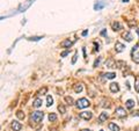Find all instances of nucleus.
<instances>
[{"mask_svg": "<svg viewBox=\"0 0 139 131\" xmlns=\"http://www.w3.org/2000/svg\"><path fill=\"white\" fill-rule=\"evenodd\" d=\"M87 34H88V31H87V30H85V31H82V36H86Z\"/></svg>", "mask_w": 139, "mask_h": 131, "instance_id": "33", "label": "nucleus"}, {"mask_svg": "<svg viewBox=\"0 0 139 131\" xmlns=\"http://www.w3.org/2000/svg\"><path fill=\"white\" fill-rule=\"evenodd\" d=\"M65 101H66L68 104H73V102H74V101H73V99L71 96H66V97H65Z\"/></svg>", "mask_w": 139, "mask_h": 131, "instance_id": "23", "label": "nucleus"}, {"mask_svg": "<svg viewBox=\"0 0 139 131\" xmlns=\"http://www.w3.org/2000/svg\"><path fill=\"white\" fill-rule=\"evenodd\" d=\"M52 103H53V99L50 95H48V97H46V106L50 107V106H52Z\"/></svg>", "mask_w": 139, "mask_h": 131, "instance_id": "18", "label": "nucleus"}, {"mask_svg": "<svg viewBox=\"0 0 139 131\" xmlns=\"http://www.w3.org/2000/svg\"><path fill=\"white\" fill-rule=\"evenodd\" d=\"M137 49H138V44H136V45L133 47V49H132V54H133V52L136 51V50H137Z\"/></svg>", "mask_w": 139, "mask_h": 131, "instance_id": "31", "label": "nucleus"}, {"mask_svg": "<svg viewBox=\"0 0 139 131\" xmlns=\"http://www.w3.org/2000/svg\"><path fill=\"white\" fill-rule=\"evenodd\" d=\"M104 77H106L107 79H114V78L116 77V73H114V72H108V73H106V74H104Z\"/></svg>", "mask_w": 139, "mask_h": 131, "instance_id": "16", "label": "nucleus"}, {"mask_svg": "<svg viewBox=\"0 0 139 131\" xmlns=\"http://www.w3.org/2000/svg\"><path fill=\"white\" fill-rule=\"evenodd\" d=\"M91 104V102L88 101L87 99H85V97H82V99H79L77 101V107L79 108V109H83V108L88 107Z\"/></svg>", "mask_w": 139, "mask_h": 131, "instance_id": "2", "label": "nucleus"}, {"mask_svg": "<svg viewBox=\"0 0 139 131\" xmlns=\"http://www.w3.org/2000/svg\"><path fill=\"white\" fill-rule=\"evenodd\" d=\"M44 93H46V88H45V87H44L43 89H41V91L38 92V94H42V95H43Z\"/></svg>", "mask_w": 139, "mask_h": 131, "instance_id": "28", "label": "nucleus"}, {"mask_svg": "<svg viewBox=\"0 0 139 131\" xmlns=\"http://www.w3.org/2000/svg\"><path fill=\"white\" fill-rule=\"evenodd\" d=\"M72 44H73V42L72 41H70V39H65V41H63L62 42V45L63 48H71L72 47Z\"/></svg>", "mask_w": 139, "mask_h": 131, "instance_id": "8", "label": "nucleus"}, {"mask_svg": "<svg viewBox=\"0 0 139 131\" xmlns=\"http://www.w3.org/2000/svg\"><path fill=\"white\" fill-rule=\"evenodd\" d=\"M132 59H133V62H134V63L139 64V52H138V54H136V55H134L133 57H132Z\"/></svg>", "mask_w": 139, "mask_h": 131, "instance_id": "22", "label": "nucleus"}, {"mask_svg": "<svg viewBox=\"0 0 139 131\" xmlns=\"http://www.w3.org/2000/svg\"><path fill=\"white\" fill-rule=\"evenodd\" d=\"M112 29L115 30V31L120 30L122 29V24H120V22H114V23H112Z\"/></svg>", "mask_w": 139, "mask_h": 131, "instance_id": "13", "label": "nucleus"}, {"mask_svg": "<svg viewBox=\"0 0 139 131\" xmlns=\"http://www.w3.org/2000/svg\"><path fill=\"white\" fill-rule=\"evenodd\" d=\"M136 131H139V126H137V128H136Z\"/></svg>", "mask_w": 139, "mask_h": 131, "instance_id": "35", "label": "nucleus"}, {"mask_svg": "<svg viewBox=\"0 0 139 131\" xmlns=\"http://www.w3.org/2000/svg\"><path fill=\"white\" fill-rule=\"evenodd\" d=\"M132 115H133V116H139V110L138 112H133Z\"/></svg>", "mask_w": 139, "mask_h": 131, "instance_id": "32", "label": "nucleus"}, {"mask_svg": "<svg viewBox=\"0 0 139 131\" xmlns=\"http://www.w3.org/2000/svg\"><path fill=\"white\" fill-rule=\"evenodd\" d=\"M128 1H129V0H124V2H128Z\"/></svg>", "mask_w": 139, "mask_h": 131, "instance_id": "37", "label": "nucleus"}, {"mask_svg": "<svg viewBox=\"0 0 139 131\" xmlns=\"http://www.w3.org/2000/svg\"><path fill=\"white\" fill-rule=\"evenodd\" d=\"M68 52H70L68 50H66V51H64V52H62V55H60V57H66L67 55H68Z\"/></svg>", "mask_w": 139, "mask_h": 131, "instance_id": "27", "label": "nucleus"}, {"mask_svg": "<svg viewBox=\"0 0 139 131\" xmlns=\"http://www.w3.org/2000/svg\"><path fill=\"white\" fill-rule=\"evenodd\" d=\"M42 103H43V102H42V99L37 97V99H35V101L33 102V106L35 108H39L41 106H42Z\"/></svg>", "mask_w": 139, "mask_h": 131, "instance_id": "10", "label": "nucleus"}, {"mask_svg": "<svg viewBox=\"0 0 139 131\" xmlns=\"http://www.w3.org/2000/svg\"><path fill=\"white\" fill-rule=\"evenodd\" d=\"M124 49H125V45H124V44L120 43V42H117V43H116V45H115L116 52H122V51H123Z\"/></svg>", "mask_w": 139, "mask_h": 131, "instance_id": "6", "label": "nucleus"}, {"mask_svg": "<svg viewBox=\"0 0 139 131\" xmlns=\"http://www.w3.org/2000/svg\"><path fill=\"white\" fill-rule=\"evenodd\" d=\"M123 37H124V39H126L128 42H131V41H132V35L130 34L129 31H126V33L123 35Z\"/></svg>", "mask_w": 139, "mask_h": 131, "instance_id": "15", "label": "nucleus"}, {"mask_svg": "<svg viewBox=\"0 0 139 131\" xmlns=\"http://www.w3.org/2000/svg\"><path fill=\"white\" fill-rule=\"evenodd\" d=\"M43 117H44L43 112H39V110H37V112H34L33 114H31L30 118H31V121H34L35 123H39V122L43 120Z\"/></svg>", "mask_w": 139, "mask_h": 131, "instance_id": "1", "label": "nucleus"}, {"mask_svg": "<svg viewBox=\"0 0 139 131\" xmlns=\"http://www.w3.org/2000/svg\"><path fill=\"white\" fill-rule=\"evenodd\" d=\"M39 38H42V37H31V38H29V39H30V41H33V39L34 41H38Z\"/></svg>", "mask_w": 139, "mask_h": 131, "instance_id": "30", "label": "nucleus"}, {"mask_svg": "<svg viewBox=\"0 0 139 131\" xmlns=\"http://www.w3.org/2000/svg\"><path fill=\"white\" fill-rule=\"evenodd\" d=\"M79 116L81 117L82 120H91L92 118V116H93V114H92L91 112H80V115Z\"/></svg>", "mask_w": 139, "mask_h": 131, "instance_id": "4", "label": "nucleus"}, {"mask_svg": "<svg viewBox=\"0 0 139 131\" xmlns=\"http://www.w3.org/2000/svg\"><path fill=\"white\" fill-rule=\"evenodd\" d=\"M100 62H101V58L96 59L95 62H94V67H97V66H99V64H100Z\"/></svg>", "mask_w": 139, "mask_h": 131, "instance_id": "26", "label": "nucleus"}, {"mask_svg": "<svg viewBox=\"0 0 139 131\" xmlns=\"http://www.w3.org/2000/svg\"><path fill=\"white\" fill-rule=\"evenodd\" d=\"M115 115L117 117H124L126 115V112H125V109L123 107H118V108H116Z\"/></svg>", "mask_w": 139, "mask_h": 131, "instance_id": "3", "label": "nucleus"}, {"mask_svg": "<svg viewBox=\"0 0 139 131\" xmlns=\"http://www.w3.org/2000/svg\"><path fill=\"white\" fill-rule=\"evenodd\" d=\"M100 131H103V130H100Z\"/></svg>", "mask_w": 139, "mask_h": 131, "instance_id": "38", "label": "nucleus"}, {"mask_svg": "<svg viewBox=\"0 0 139 131\" xmlns=\"http://www.w3.org/2000/svg\"><path fill=\"white\" fill-rule=\"evenodd\" d=\"M56 120H57V115L56 114H50L49 115V121L50 122H55Z\"/></svg>", "mask_w": 139, "mask_h": 131, "instance_id": "19", "label": "nucleus"}, {"mask_svg": "<svg viewBox=\"0 0 139 131\" xmlns=\"http://www.w3.org/2000/svg\"><path fill=\"white\" fill-rule=\"evenodd\" d=\"M12 128H13V130L14 131H20L21 129H22V124L19 123V122L14 121L13 123H12Z\"/></svg>", "mask_w": 139, "mask_h": 131, "instance_id": "5", "label": "nucleus"}, {"mask_svg": "<svg viewBox=\"0 0 139 131\" xmlns=\"http://www.w3.org/2000/svg\"><path fill=\"white\" fill-rule=\"evenodd\" d=\"M81 131H91V130H88V129H82Z\"/></svg>", "mask_w": 139, "mask_h": 131, "instance_id": "34", "label": "nucleus"}, {"mask_svg": "<svg viewBox=\"0 0 139 131\" xmlns=\"http://www.w3.org/2000/svg\"><path fill=\"white\" fill-rule=\"evenodd\" d=\"M101 35H102V36H107V29L102 30V31H101Z\"/></svg>", "mask_w": 139, "mask_h": 131, "instance_id": "29", "label": "nucleus"}, {"mask_svg": "<svg viewBox=\"0 0 139 131\" xmlns=\"http://www.w3.org/2000/svg\"><path fill=\"white\" fill-rule=\"evenodd\" d=\"M110 91L112 93H117L120 91V86H118V84L116 83H111L110 84Z\"/></svg>", "mask_w": 139, "mask_h": 131, "instance_id": "7", "label": "nucleus"}, {"mask_svg": "<svg viewBox=\"0 0 139 131\" xmlns=\"http://www.w3.org/2000/svg\"><path fill=\"white\" fill-rule=\"evenodd\" d=\"M107 118H108V114L107 112H102L100 116H99V123L102 124L104 121H107Z\"/></svg>", "mask_w": 139, "mask_h": 131, "instance_id": "9", "label": "nucleus"}, {"mask_svg": "<svg viewBox=\"0 0 139 131\" xmlns=\"http://www.w3.org/2000/svg\"><path fill=\"white\" fill-rule=\"evenodd\" d=\"M136 31H137V33H138V35H139V29H138V28H137V29H136Z\"/></svg>", "mask_w": 139, "mask_h": 131, "instance_id": "36", "label": "nucleus"}, {"mask_svg": "<svg viewBox=\"0 0 139 131\" xmlns=\"http://www.w3.org/2000/svg\"><path fill=\"white\" fill-rule=\"evenodd\" d=\"M16 116L19 117V118H21V120H23V118H24V114L21 112V110H19V112H16Z\"/></svg>", "mask_w": 139, "mask_h": 131, "instance_id": "24", "label": "nucleus"}, {"mask_svg": "<svg viewBox=\"0 0 139 131\" xmlns=\"http://www.w3.org/2000/svg\"><path fill=\"white\" fill-rule=\"evenodd\" d=\"M58 110L62 112V114H65V112H66V109H65V107H64L63 104H59V106H58Z\"/></svg>", "mask_w": 139, "mask_h": 131, "instance_id": "20", "label": "nucleus"}, {"mask_svg": "<svg viewBox=\"0 0 139 131\" xmlns=\"http://www.w3.org/2000/svg\"><path fill=\"white\" fill-rule=\"evenodd\" d=\"M103 7H104V4H103V2H99V4H96V5L94 6V9L100 10L101 8H103Z\"/></svg>", "mask_w": 139, "mask_h": 131, "instance_id": "17", "label": "nucleus"}, {"mask_svg": "<svg viewBox=\"0 0 139 131\" xmlns=\"http://www.w3.org/2000/svg\"><path fill=\"white\" fill-rule=\"evenodd\" d=\"M77 58H78V54L75 52V54H74V56H73V58H72V64H75V62H77Z\"/></svg>", "mask_w": 139, "mask_h": 131, "instance_id": "25", "label": "nucleus"}, {"mask_svg": "<svg viewBox=\"0 0 139 131\" xmlns=\"http://www.w3.org/2000/svg\"><path fill=\"white\" fill-rule=\"evenodd\" d=\"M134 88H136L137 93H139V77L136 78V85H134Z\"/></svg>", "mask_w": 139, "mask_h": 131, "instance_id": "21", "label": "nucleus"}, {"mask_svg": "<svg viewBox=\"0 0 139 131\" xmlns=\"http://www.w3.org/2000/svg\"><path fill=\"white\" fill-rule=\"evenodd\" d=\"M82 89H83V87H82L81 84H77V85H74V92L75 93L82 92Z\"/></svg>", "mask_w": 139, "mask_h": 131, "instance_id": "11", "label": "nucleus"}, {"mask_svg": "<svg viewBox=\"0 0 139 131\" xmlns=\"http://www.w3.org/2000/svg\"><path fill=\"white\" fill-rule=\"evenodd\" d=\"M125 106H126L128 109H131V108L134 107V101L133 100H128V101L125 102Z\"/></svg>", "mask_w": 139, "mask_h": 131, "instance_id": "12", "label": "nucleus"}, {"mask_svg": "<svg viewBox=\"0 0 139 131\" xmlns=\"http://www.w3.org/2000/svg\"><path fill=\"white\" fill-rule=\"evenodd\" d=\"M109 129H110L111 131H120V126L116 125L115 123H110V124H109Z\"/></svg>", "mask_w": 139, "mask_h": 131, "instance_id": "14", "label": "nucleus"}]
</instances>
